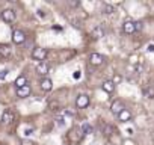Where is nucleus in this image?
<instances>
[{
	"instance_id": "nucleus-1",
	"label": "nucleus",
	"mask_w": 154,
	"mask_h": 145,
	"mask_svg": "<svg viewBox=\"0 0 154 145\" xmlns=\"http://www.w3.org/2000/svg\"><path fill=\"white\" fill-rule=\"evenodd\" d=\"M47 54H48L47 48H42V47H36V48H33V51H32V57H33L35 60H39V62H44L45 57H47Z\"/></svg>"
},
{
	"instance_id": "nucleus-2",
	"label": "nucleus",
	"mask_w": 154,
	"mask_h": 145,
	"mask_svg": "<svg viewBox=\"0 0 154 145\" xmlns=\"http://www.w3.org/2000/svg\"><path fill=\"white\" fill-rule=\"evenodd\" d=\"M0 17H2V20H3V21H6V23H12V21H15L17 14H15V11H14V9L6 8V9H3L2 12H0Z\"/></svg>"
},
{
	"instance_id": "nucleus-3",
	"label": "nucleus",
	"mask_w": 154,
	"mask_h": 145,
	"mask_svg": "<svg viewBox=\"0 0 154 145\" xmlns=\"http://www.w3.org/2000/svg\"><path fill=\"white\" fill-rule=\"evenodd\" d=\"M75 106L79 107V109H85L89 106V97L86 94H79L75 98Z\"/></svg>"
},
{
	"instance_id": "nucleus-4",
	"label": "nucleus",
	"mask_w": 154,
	"mask_h": 145,
	"mask_svg": "<svg viewBox=\"0 0 154 145\" xmlns=\"http://www.w3.org/2000/svg\"><path fill=\"white\" fill-rule=\"evenodd\" d=\"M12 41H14L15 44H23V42L26 41V33H24L23 30H20V29H15V30L12 32Z\"/></svg>"
},
{
	"instance_id": "nucleus-5",
	"label": "nucleus",
	"mask_w": 154,
	"mask_h": 145,
	"mask_svg": "<svg viewBox=\"0 0 154 145\" xmlns=\"http://www.w3.org/2000/svg\"><path fill=\"white\" fill-rule=\"evenodd\" d=\"M122 30H124V33H127V35L134 33V32H136V23L131 21V20H125L124 24H122Z\"/></svg>"
},
{
	"instance_id": "nucleus-6",
	"label": "nucleus",
	"mask_w": 154,
	"mask_h": 145,
	"mask_svg": "<svg viewBox=\"0 0 154 145\" xmlns=\"http://www.w3.org/2000/svg\"><path fill=\"white\" fill-rule=\"evenodd\" d=\"M124 109H125V106H124V103H122L121 100H115V101L112 103V106H110V110H112V113H115V115H119Z\"/></svg>"
},
{
	"instance_id": "nucleus-7",
	"label": "nucleus",
	"mask_w": 154,
	"mask_h": 145,
	"mask_svg": "<svg viewBox=\"0 0 154 145\" xmlns=\"http://www.w3.org/2000/svg\"><path fill=\"white\" fill-rule=\"evenodd\" d=\"M89 62H91L92 65H101V63L104 62V56L100 54V53H91Z\"/></svg>"
},
{
	"instance_id": "nucleus-8",
	"label": "nucleus",
	"mask_w": 154,
	"mask_h": 145,
	"mask_svg": "<svg viewBox=\"0 0 154 145\" xmlns=\"http://www.w3.org/2000/svg\"><path fill=\"white\" fill-rule=\"evenodd\" d=\"M104 35H106V29L103 27V24H100V26H97V27L92 29V36L94 38L98 39V38H103Z\"/></svg>"
},
{
	"instance_id": "nucleus-9",
	"label": "nucleus",
	"mask_w": 154,
	"mask_h": 145,
	"mask_svg": "<svg viewBox=\"0 0 154 145\" xmlns=\"http://www.w3.org/2000/svg\"><path fill=\"white\" fill-rule=\"evenodd\" d=\"M51 88H53V82H51V79H48V77H42V80H41V89L45 91V92H48V91H51Z\"/></svg>"
},
{
	"instance_id": "nucleus-10",
	"label": "nucleus",
	"mask_w": 154,
	"mask_h": 145,
	"mask_svg": "<svg viewBox=\"0 0 154 145\" xmlns=\"http://www.w3.org/2000/svg\"><path fill=\"white\" fill-rule=\"evenodd\" d=\"M101 88H103V91H104V92L110 94V92H113V91H115V83H113V80H104V82H103V85H101Z\"/></svg>"
},
{
	"instance_id": "nucleus-11",
	"label": "nucleus",
	"mask_w": 154,
	"mask_h": 145,
	"mask_svg": "<svg viewBox=\"0 0 154 145\" xmlns=\"http://www.w3.org/2000/svg\"><path fill=\"white\" fill-rule=\"evenodd\" d=\"M30 91H32V89H30V85H26V86L17 89V95H18L20 98H26V97L30 95Z\"/></svg>"
},
{
	"instance_id": "nucleus-12",
	"label": "nucleus",
	"mask_w": 154,
	"mask_h": 145,
	"mask_svg": "<svg viewBox=\"0 0 154 145\" xmlns=\"http://www.w3.org/2000/svg\"><path fill=\"white\" fill-rule=\"evenodd\" d=\"M14 112L12 110H5L3 112V115H2V122H5V124H11L12 121H14Z\"/></svg>"
},
{
	"instance_id": "nucleus-13",
	"label": "nucleus",
	"mask_w": 154,
	"mask_h": 145,
	"mask_svg": "<svg viewBox=\"0 0 154 145\" xmlns=\"http://www.w3.org/2000/svg\"><path fill=\"white\" fill-rule=\"evenodd\" d=\"M118 119H119L121 122H127V121H130V119H131V113H130V110H128V109H124V110L118 115Z\"/></svg>"
},
{
	"instance_id": "nucleus-14",
	"label": "nucleus",
	"mask_w": 154,
	"mask_h": 145,
	"mask_svg": "<svg viewBox=\"0 0 154 145\" xmlns=\"http://www.w3.org/2000/svg\"><path fill=\"white\" fill-rule=\"evenodd\" d=\"M36 72H38V74H41V76H45L47 72H48V65L45 62H39L38 66H36Z\"/></svg>"
},
{
	"instance_id": "nucleus-15",
	"label": "nucleus",
	"mask_w": 154,
	"mask_h": 145,
	"mask_svg": "<svg viewBox=\"0 0 154 145\" xmlns=\"http://www.w3.org/2000/svg\"><path fill=\"white\" fill-rule=\"evenodd\" d=\"M26 85H29L26 76H18V77L15 79V86H17V89H20V88H23V86H26Z\"/></svg>"
},
{
	"instance_id": "nucleus-16",
	"label": "nucleus",
	"mask_w": 154,
	"mask_h": 145,
	"mask_svg": "<svg viewBox=\"0 0 154 145\" xmlns=\"http://www.w3.org/2000/svg\"><path fill=\"white\" fill-rule=\"evenodd\" d=\"M11 53H12V48H11L9 44L0 45V54H3V56H11Z\"/></svg>"
},
{
	"instance_id": "nucleus-17",
	"label": "nucleus",
	"mask_w": 154,
	"mask_h": 145,
	"mask_svg": "<svg viewBox=\"0 0 154 145\" xmlns=\"http://www.w3.org/2000/svg\"><path fill=\"white\" fill-rule=\"evenodd\" d=\"M143 95L146 98H154V88H145L143 89Z\"/></svg>"
},
{
	"instance_id": "nucleus-18",
	"label": "nucleus",
	"mask_w": 154,
	"mask_h": 145,
	"mask_svg": "<svg viewBox=\"0 0 154 145\" xmlns=\"http://www.w3.org/2000/svg\"><path fill=\"white\" fill-rule=\"evenodd\" d=\"M82 130H83L85 133H91V131H92V125H91L89 122H83V124H82Z\"/></svg>"
},
{
	"instance_id": "nucleus-19",
	"label": "nucleus",
	"mask_w": 154,
	"mask_h": 145,
	"mask_svg": "<svg viewBox=\"0 0 154 145\" xmlns=\"http://www.w3.org/2000/svg\"><path fill=\"white\" fill-rule=\"evenodd\" d=\"M103 11H104V14H112L115 9H113V6H110V5H104V6H103Z\"/></svg>"
},
{
	"instance_id": "nucleus-20",
	"label": "nucleus",
	"mask_w": 154,
	"mask_h": 145,
	"mask_svg": "<svg viewBox=\"0 0 154 145\" xmlns=\"http://www.w3.org/2000/svg\"><path fill=\"white\" fill-rule=\"evenodd\" d=\"M72 77H74L75 80H77V79H80V77H82V71H80V69H75V71H74V74H72Z\"/></svg>"
},
{
	"instance_id": "nucleus-21",
	"label": "nucleus",
	"mask_w": 154,
	"mask_h": 145,
	"mask_svg": "<svg viewBox=\"0 0 154 145\" xmlns=\"http://www.w3.org/2000/svg\"><path fill=\"white\" fill-rule=\"evenodd\" d=\"M21 145H35L32 140H27V139H23L21 140Z\"/></svg>"
},
{
	"instance_id": "nucleus-22",
	"label": "nucleus",
	"mask_w": 154,
	"mask_h": 145,
	"mask_svg": "<svg viewBox=\"0 0 154 145\" xmlns=\"http://www.w3.org/2000/svg\"><path fill=\"white\" fill-rule=\"evenodd\" d=\"M8 72H9L8 69H3V71H0V79H3L5 76H8Z\"/></svg>"
},
{
	"instance_id": "nucleus-23",
	"label": "nucleus",
	"mask_w": 154,
	"mask_h": 145,
	"mask_svg": "<svg viewBox=\"0 0 154 145\" xmlns=\"http://www.w3.org/2000/svg\"><path fill=\"white\" fill-rule=\"evenodd\" d=\"M134 23H136V32L142 30V21H134Z\"/></svg>"
},
{
	"instance_id": "nucleus-24",
	"label": "nucleus",
	"mask_w": 154,
	"mask_h": 145,
	"mask_svg": "<svg viewBox=\"0 0 154 145\" xmlns=\"http://www.w3.org/2000/svg\"><path fill=\"white\" fill-rule=\"evenodd\" d=\"M38 15H39V17H42V18H44V17H45V12H44V11H42V9H38Z\"/></svg>"
},
{
	"instance_id": "nucleus-25",
	"label": "nucleus",
	"mask_w": 154,
	"mask_h": 145,
	"mask_svg": "<svg viewBox=\"0 0 154 145\" xmlns=\"http://www.w3.org/2000/svg\"><path fill=\"white\" fill-rule=\"evenodd\" d=\"M148 51H154V44H149L148 45Z\"/></svg>"
},
{
	"instance_id": "nucleus-26",
	"label": "nucleus",
	"mask_w": 154,
	"mask_h": 145,
	"mask_svg": "<svg viewBox=\"0 0 154 145\" xmlns=\"http://www.w3.org/2000/svg\"><path fill=\"white\" fill-rule=\"evenodd\" d=\"M57 124L62 125V124H63V119H62V118H57Z\"/></svg>"
}]
</instances>
